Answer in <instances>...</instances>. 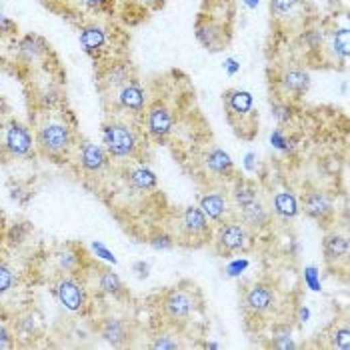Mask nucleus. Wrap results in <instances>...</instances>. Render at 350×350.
<instances>
[{"label":"nucleus","mask_w":350,"mask_h":350,"mask_svg":"<svg viewBox=\"0 0 350 350\" xmlns=\"http://www.w3.org/2000/svg\"><path fill=\"white\" fill-rule=\"evenodd\" d=\"M232 16L234 0H204L196 21L198 42L211 53L226 49L232 38Z\"/></svg>","instance_id":"nucleus-1"},{"label":"nucleus","mask_w":350,"mask_h":350,"mask_svg":"<svg viewBox=\"0 0 350 350\" xmlns=\"http://www.w3.org/2000/svg\"><path fill=\"white\" fill-rule=\"evenodd\" d=\"M36 150L56 162H66L77 146L75 129L64 118H46L34 133Z\"/></svg>","instance_id":"nucleus-2"},{"label":"nucleus","mask_w":350,"mask_h":350,"mask_svg":"<svg viewBox=\"0 0 350 350\" xmlns=\"http://www.w3.org/2000/svg\"><path fill=\"white\" fill-rule=\"evenodd\" d=\"M159 306L164 319L180 328L183 324L190 323V319L202 308V297L192 282H180L162 293Z\"/></svg>","instance_id":"nucleus-3"},{"label":"nucleus","mask_w":350,"mask_h":350,"mask_svg":"<svg viewBox=\"0 0 350 350\" xmlns=\"http://www.w3.org/2000/svg\"><path fill=\"white\" fill-rule=\"evenodd\" d=\"M222 103L228 124L243 140H252L258 135V112L254 108V98L248 90L228 88L222 94Z\"/></svg>","instance_id":"nucleus-4"},{"label":"nucleus","mask_w":350,"mask_h":350,"mask_svg":"<svg viewBox=\"0 0 350 350\" xmlns=\"http://www.w3.org/2000/svg\"><path fill=\"white\" fill-rule=\"evenodd\" d=\"M103 146L110 159H138L142 150V135L129 120L110 118L103 124Z\"/></svg>","instance_id":"nucleus-5"},{"label":"nucleus","mask_w":350,"mask_h":350,"mask_svg":"<svg viewBox=\"0 0 350 350\" xmlns=\"http://www.w3.org/2000/svg\"><path fill=\"white\" fill-rule=\"evenodd\" d=\"M254 232L244 224L241 218H228L215 226L213 246L218 256H234L243 254L252 246Z\"/></svg>","instance_id":"nucleus-6"},{"label":"nucleus","mask_w":350,"mask_h":350,"mask_svg":"<svg viewBox=\"0 0 350 350\" xmlns=\"http://www.w3.org/2000/svg\"><path fill=\"white\" fill-rule=\"evenodd\" d=\"M176 234L174 241H180L187 246H202L213 241L215 224L206 218V215L198 206H185L176 215Z\"/></svg>","instance_id":"nucleus-7"},{"label":"nucleus","mask_w":350,"mask_h":350,"mask_svg":"<svg viewBox=\"0 0 350 350\" xmlns=\"http://www.w3.org/2000/svg\"><path fill=\"white\" fill-rule=\"evenodd\" d=\"M53 293L58 304L70 314H84L90 306V295L81 274H60L54 282Z\"/></svg>","instance_id":"nucleus-8"},{"label":"nucleus","mask_w":350,"mask_h":350,"mask_svg":"<svg viewBox=\"0 0 350 350\" xmlns=\"http://www.w3.org/2000/svg\"><path fill=\"white\" fill-rule=\"evenodd\" d=\"M270 86L274 90V98L297 103L310 90V75L300 66H282L278 72L270 75Z\"/></svg>","instance_id":"nucleus-9"},{"label":"nucleus","mask_w":350,"mask_h":350,"mask_svg":"<svg viewBox=\"0 0 350 350\" xmlns=\"http://www.w3.org/2000/svg\"><path fill=\"white\" fill-rule=\"evenodd\" d=\"M310 8L312 6L306 0H270V14L276 27L286 32H300L314 23V16L308 12Z\"/></svg>","instance_id":"nucleus-10"},{"label":"nucleus","mask_w":350,"mask_h":350,"mask_svg":"<svg viewBox=\"0 0 350 350\" xmlns=\"http://www.w3.org/2000/svg\"><path fill=\"white\" fill-rule=\"evenodd\" d=\"M278 306V291L267 280H258L244 291L243 310L246 319L262 321Z\"/></svg>","instance_id":"nucleus-11"},{"label":"nucleus","mask_w":350,"mask_h":350,"mask_svg":"<svg viewBox=\"0 0 350 350\" xmlns=\"http://www.w3.org/2000/svg\"><path fill=\"white\" fill-rule=\"evenodd\" d=\"M174 124H176L174 108L166 100L154 98L152 103H148V107L142 114V126L148 138H152L154 142H164L172 133Z\"/></svg>","instance_id":"nucleus-12"},{"label":"nucleus","mask_w":350,"mask_h":350,"mask_svg":"<svg viewBox=\"0 0 350 350\" xmlns=\"http://www.w3.org/2000/svg\"><path fill=\"white\" fill-rule=\"evenodd\" d=\"M0 148H2L4 154H8L12 159H28V157H32L36 152L34 135L30 133L27 124L12 118L2 126Z\"/></svg>","instance_id":"nucleus-13"},{"label":"nucleus","mask_w":350,"mask_h":350,"mask_svg":"<svg viewBox=\"0 0 350 350\" xmlns=\"http://www.w3.org/2000/svg\"><path fill=\"white\" fill-rule=\"evenodd\" d=\"M72 154H75L77 164L82 168V172H86L90 176L103 174L105 170L110 168V157L103 144H96L90 140H79Z\"/></svg>","instance_id":"nucleus-14"},{"label":"nucleus","mask_w":350,"mask_h":350,"mask_svg":"<svg viewBox=\"0 0 350 350\" xmlns=\"http://www.w3.org/2000/svg\"><path fill=\"white\" fill-rule=\"evenodd\" d=\"M114 103L122 112H129L133 116H142L148 107V94L140 81L133 77L114 88Z\"/></svg>","instance_id":"nucleus-15"},{"label":"nucleus","mask_w":350,"mask_h":350,"mask_svg":"<svg viewBox=\"0 0 350 350\" xmlns=\"http://www.w3.org/2000/svg\"><path fill=\"white\" fill-rule=\"evenodd\" d=\"M96 330H98L100 338L110 347H126L133 340V324L124 317H116V314L103 317L98 321Z\"/></svg>","instance_id":"nucleus-16"},{"label":"nucleus","mask_w":350,"mask_h":350,"mask_svg":"<svg viewBox=\"0 0 350 350\" xmlns=\"http://www.w3.org/2000/svg\"><path fill=\"white\" fill-rule=\"evenodd\" d=\"M198 208L206 215V218L213 224H220L228 218H234L232 211V202L230 196L226 194V190H208L200 196L198 200Z\"/></svg>","instance_id":"nucleus-17"},{"label":"nucleus","mask_w":350,"mask_h":350,"mask_svg":"<svg viewBox=\"0 0 350 350\" xmlns=\"http://www.w3.org/2000/svg\"><path fill=\"white\" fill-rule=\"evenodd\" d=\"M300 211L319 224H330L334 220V202L323 190H308L300 200Z\"/></svg>","instance_id":"nucleus-18"},{"label":"nucleus","mask_w":350,"mask_h":350,"mask_svg":"<svg viewBox=\"0 0 350 350\" xmlns=\"http://www.w3.org/2000/svg\"><path fill=\"white\" fill-rule=\"evenodd\" d=\"M79 40L84 53L92 56L94 60H98L100 56L108 53L110 46V32L107 27L98 25V23H86L79 28Z\"/></svg>","instance_id":"nucleus-19"},{"label":"nucleus","mask_w":350,"mask_h":350,"mask_svg":"<svg viewBox=\"0 0 350 350\" xmlns=\"http://www.w3.org/2000/svg\"><path fill=\"white\" fill-rule=\"evenodd\" d=\"M53 260L60 274H82L86 270V256L77 244H64L56 248Z\"/></svg>","instance_id":"nucleus-20"},{"label":"nucleus","mask_w":350,"mask_h":350,"mask_svg":"<svg viewBox=\"0 0 350 350\" xmlns=\"http://www.w3.org/2000/svg\"><path fill=\"white\" fill-rule=\"evenodd\" d=\"M323 254L324 262L330 269H338V265H347L349 262V239L347 234L338 232V230H330L326 232L323 241Z\"/></svg>","instance_id":"nucleus-21"},{"label":"nucleus","mask_w":350,"mask_h":350,"mask_svg":"<svg viewBox=\"0 0 350 350\" xmlns=\"http://www.w3.org/2000/svg\"><path fill=\"white\" fill-rule=\"evenodd\" d=\"M321 54H330L334 64H347V60H349V28L334 27L326 30Z\"/></svg>","instance_id":"nucleus-22"},{"label":"nucleus","mask_w":350,"mask_h":350,"mask_svg":"<svg viewBox=\"0 0 350 350\" xmlns=\"http://www.w3.org/2000/svg\"><path fill=\"white\" fill-rule=\"evenodd\" d=\"M204 166L211 174H215L218 178H234V161L230 159V154L226 150H222L220 146L208 148V152L204 154Z\"/></svg>","instance_id":"nucleus-23"},{"label":"nucleus","mask_w":350,"mask_h":350,"mask_svg":"<svg viewBox=\"0 0 350 350\" xmlns=\"http://www.w3.org/2000/svg\"><path fill=\"white\" fill-rule=\"evenodd\" d=\"M270 213L280 220H295L300 215V202L291 190H278L272 194Z\"/></svg>","instance_id":"nucleus-24"},{"label":"nucleus","mask_w":350,"mask_h":350,"mask_svg":"<svg viewBox=\"0 0 350 350\" xmlns=\"http://www.w3.org/2000/svg\"><path fill=\"white\" fill-rule=\"evenodd\" d=\"M241 220H243L252 232H258V230L269 228L270 222H272V213H270V208H267L260 202V198H258V200H254L252 204H248L246 208L241 211Z\"/></svg>","instance_id":"nucleus-25"},{"label":"nucleus","mask_w":350,"mask_h":350,"mask_svg":"<svg viewBox=\"0 0 350 350\" xmlns=\"http://www.w3.org/2000/svg\"><path fill=\"white\" fill-rule=\"evenodd\" d=\"M98 272L96 276V286L103 295H107L110 298H126L129 291L122 282V278L114 272L112 269H96Z\"/></svg>","instance_id":"nucleus-26"},{"label":"nucleus","mask_w":350,"mask_h":350,"mask_svg":"<svg viewBox=\"0 0 350 350\" xmlns=\"http://www.w3.org/2000/svg\"><path fill=\"white\" fill-rule=\"evenodd\" d=\"M126 183L138 192H150L159 187V178L157 174L144 166V164H138V166H131L126 168Z\"/></svg>","instance_id":"nucleus-27"},{"label":"nucleus","mask_w":350,"mask_h":350,"mask_svg":"<svg viewBox=\"0 0 350 350\" xmlns=\"http://www.w3.org/2000/svg\"><path fill=\"white\" fill-rule=\"evenodd\" d=\"M46 53H49L46 40L40 38V36H36V34H27L18 42V56H21V60H25L28 64L38 62L40 58L46 56Z\"/></svg>","instance_id":"nucleus-28"},{"label":"nucleus","mask_w":350,"mask_h":350,"mask_svg":"<svg viewBox=\"0 0 350 350\" xmlns=\"http://www.w3.org/2000/svg\"><path fill=\"white\" fill-rule=\"evenodd\" d=\"M228 196H230L232 206L239 208V213H241L248 204L258 200V190H256V185L250 183L248 178H234V185H232Z\"/></svg>","instance_id":"nucleus-29"},{"label":"nucleus","mask_w":350,"mask_h":350,"mask_svg":"<svg viewBox=\"0 0 350 350\" xmlns=\"http://www.w3.org/2000/svg\"><path fill=\"white\" fill-rule=\"evenodd\" d=\"M150 349L154 350H176L185 349V342H183V336L178 332V326L174 328V324H168L161 330H157L152 336H150Z\"/></svg>","instance_id":"nucleus-30"},{"label":"nucleus","mask_w":350,"mask_h":350,"mask_svg":"<svg viewBox=\"0 0 350 350\" xmlns=\"http://www.w3.org/2000/svg\"><path fill=\"white\" fill-rule=\"evenodd\" d=\"M270 144H272L274 150H278V152H282V154H286V157H293L298 150L300 136L295 135V133H288V131L282 129V126H278V129H274L272 135H270Z\"/></svg>","instance_id":"nucleus-31"},{"label":"nucleus","mask_w":350,"mask_h":350,"mask_svg":"<svg viewBox=\"0 0 350 350\" xmlns=\"http://www.w3.org/2000/svg\"><path fill=\"white\" fill-rule=\"evenodd\" d=\"M270 110H272V116H274L276 124L282 126V129L291 126L298 116L297 103H291V100H284V98L270 100Z\"/></svg>","instance_id":"nucleus-32"},{"label":"nucleus","mask_w":350,"mask_h":350,"mask_svg":"<svg viewBox=\"0 0 350 350\" xmlns=\"http://www.w3.org/2000/svg\"><path fill=\"white\" fill-rule=\"evenodd\" d=\"M270 347L280 350L297 349L298 345L295 342V336H293V326L291 324H274L272 326V336H270Z\"/></svg>","instance_id":"nucleus-33"},{"label":"nucleus","mask_w":350,"mask_h":350,"mask_svg":"<svg viewBox=\"0 0 350 350\" xmlns=\"http://www.w3.org/2000/svg\"><path fill=\"white\" fill-rule=\"evenodd\" d=\"M330 347L338 350H350V328L347 321H336L330 326Z\"/></svg>","instance_id":"nucleus-34"},{"label":"nucleus","mask_w":350,"mask_h":350,"mask_svg":"<svg viewBox=\"0 0 350 350\" xmlns=\"http://www.w3.org/2000/svg\"><path fill=\"white\" fill-rule=\"evenodd\" d=\"M36 317H34V312H23V314H18L16 317V321H14V336L16 338H30V336H34L36 334Z\"/></svg>","instance_id":"nucleus-35"},{"label":"nucleus","mask_w":350,"mask_h":350,"mask_svg":"<svg viewBox=\"0 0 350 350\" xmlns=\"http://www.w3.org/2000/svg\"><path fill=\"white\" fill-rule=\"evenodd\" d=\"M18 284V274L14 272V269L0 258V297L12 293Z\"/></svg>","instance_id":"nucleus-36"},{"label":"nucleus","mask_w":350,"mask_h":350,"mask_svg":"<svg viewBox=\"0 0 350 350\" xmlns=\"http://www.w3.org/2000/svg\"><path fill=\"white\" fill-rule=\"evenodd\" d=\"M148 244L154 248V250H172L174 246H176V241H174V237L170 234V232H166V230H154L150 237H148Z\"/></svg>","instance_id":"nucleus-37"},{"label":"nucleus","mask_w":350,"mask_h":350,"mask_svg":"<svg viewBox=\"0 0 350 350\" xmlns=\"http://www.w3.org/2000/svg\"><path fill=\"white\" fill-rule=\"evenodd\" d=\"M304 284H306L312 293H321V291H323L321 272H319L317 267H306V269H304Z\"/></svg>","instance_id":"nucleus-38"},{"label":"nucleus","mask_w":350,"mask_h":350,"mask_svg":"<svg viewBox=\"0 0 350 350\" xmlns=\"http://www.w3.org/2000/svg\"><path fill=\"white\" fill-rule=\"evenodd\" d=\"M250 267V260L248 258H244V256H237V258H232L228 265H226V276H230V278H237V276H241L244 270Z\"/></svg>","instance_id":"nucleus-39"},{"label":"nucleus","mask_w":350,"mask_h":350,"mask_svg":"<svg viewBox=\"0 0 350 350\" xmlns=\"http://www.w3.org/2000/svg\"><path fill=\"white\" fill-rule=\"evenodd\" d=\"M90 248H92V252L100 258V260H105L108 265H116L118 260H116V256H114V252L112 250H108L105 244L100 243V241H94V243L90 244Z\"/></svg>","instance_id":"nucleus-40"},{"label":"nucleus","mask_w":350,"mask_h":350,"mask_svg":"<svg viewBox=\"0 0 350 350\" xmlns=\"http://www.w3.org/2000/svg\"><path fill=\"white\" fill-rule=\"evenodd\" d=\"M12 347H16L14 330H10L6 324L0 323V349H12Z\"/></svg>","instance_id":"nucleus-41"},{"label":"nucleus","mask_w":350,"mask_h":350,"mask_svg":"<svg viewBox=\"0 0 350 350\" xmlns=\"http://www.w3.org/2000/svg\"><path fill=\"white\" fill-rule=\"evenodd\" d=\"M81 2L94 12H110L114 8V0H81Z\"/></svg>","instance_id":"nucleus-42"},{"label":"nucleus","mask_w":350,"mask_h":350,"mask_svg":"<svg viewBox=\"0 0 350 350\" xmlns=\"http://www.w3.org/2000/svg\"><path fill=\"white\" fill-rule=\"evenodd\" d=\"M14 32H18V27L6 14H0V36H8V34H14Z\"/></svg>","instance_id":"nucleus-43"},{"label":"nucleus","mask_w":350,"mask_h":350,"mask_svg":"<svg viewBox=\"0 0 350 350\" xmlns=\"http://www.w3.org/2000/svg\"><path fill=\"white\" fill-rule=\"evenodd\" d=\"M297 321L304 324L310 321V308L306 304H298L297 306Z\"/></svg>","instance_id":"nucleus-44"},{"label":"nucleus","mask_w":350,"mask_h":350,"mask_svg":"<svg viewBox=\"0 0 350 350\" xmlns=\"http://www.w3.org/2000/svg\"><path fill=\"white\" fill-rule=\"evenodd\" d=\"M138 2L144 6V10H161L166 4V0H138Z\"/></svg>","instance_id":"nucleus-45"},{"label":"nucleus","mask_w":350,"mask_h":350,"mask_svg":"<svg viewBox=\"0 0 350 350\" xmlns=\"http://www.w3.org/2000/svg\"><path fill=\"white\" fill-rule=\"evenodd\" d=\"M224 68H226V72H228V75H237V72L241 70V64H239L234 58H226V62H224Z\"/></svg>","instance_id":"nucleus-46"},{"label":"nucleus","mask_w":350,"mask_h":350,"mask_svg":"<svg viewBox=\"0 0 350 350\" xmlns=\"http://www.w3.org/2000/svg\"><path fill=\"white\" fill-rule=\"evenodd\" d=\"M133 270H135L138 278H146V276H148V270H150V267H148L146 262H136L135 267H133Z\"/></svg>","instance_id":"nucleus-47"},{"label":"nucleus","mask_w":350,"mask_h":350,"mask_svg":"<svg viewBox=\"0 0 350 350\" xmlns=\"http://www.w3.org/2000/svg\"><path fill=\"white\" fill-rule=\"evenodd\" d=\"M250 8H254V6H258V0H244Z\"/></svg>","instance_id":"nucleus-48"},{"label":"nucleus","mask_w":350,"mask_h":350,"mask_svg":"<svg viewBox=\"0 0 350 350\" xmlns=\"http://www.w3.org/2000/svg\"><path fill=\"white\" fill-rule=\"evenodd\" d=\"M204 347H206V349H220V345H216V342H206Z\"/></svg>","instance_id":"nucleus-49"}]
</instances>
